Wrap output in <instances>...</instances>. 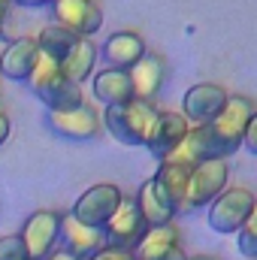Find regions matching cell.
Here are the masks:
<instances>
[{"mask_svg":"<svg viewBox=\"0 0 257 260\" xmlns=\"http://www.w3.org/2000/svg\"><path fill=\"white\" fill-rule=\"evenodd\" d=\"M157 112H160V109H157L154 103L130 100V103H124V106L106 109L100 118H103V130H109V136H112L115 142L130 145V148H145Z\"/></svg>","mask_w":257,"mask_h":260,"instance_id":"1","label":"cell"},{"mask_svg":"<svg viewBox=\"0 0 257 260\" xmlns=\"http://www.w3.org/2000/svg\"><path fill=\"white\" fill-rule=\"evenodd\" d=\"M76 40H79V37H73L70 30L58 27V24H49V27H43V30L37 34L40 55H46V58H52V61H58V64L67 58V52L76 46Z\"/></svg>","mask_w":257,"mask_h":260,"instance_id":"22","label":"cell"},{"mask_svg":"<svg viewBox=\"0 0 257 260\" xmlns=\"http://www.w3.org/2000/svg\"><path fill=\"white\" fill-rule=\"evenodd\" d=\"M133 257L136 260H188L191 254L185 251L182 245V233L176 224H167V227H151L145 230L142 242L133 248Z\"/></svg>","mask_w":257,"mask_h":260,"instance_id":"13","label":"cell"},{"mask_svg":"<svg viewBox=\"0 0 257 260\" xmlns=\"http://www.w3.org/2000/svg\"><path fill=\"white\" fill-rule=\"evenodd\" d=\"M27 85L37 91V97L49 106V112H67V109H76L85 103V94H82V85H73L70 79H64L58 61L40 55V61L34 67Z\"/></svg>","mask_w":257,"mask_h":260,"instance_id":"2","label":"cell"},{"mask_svg":"<svg viewBox=\"0 0 257 260\" xmlns=\"http://www.w3.org/2000/svg\"><path fill=\"white\" fill-rule=\"evenodd\" d=\"M52 24L70 30L79 40H91L103 27V6L97 0H55L52 3Z\"/></svg>","mask_w":257,"mask_h":260,"instance_id":"8","label":"cell"},{"mask_svg":"<svg viewBox=\"0 0 257 260\" xmlns=\"http://www.w3.org/2000/svg\"><path fill=\"white\" fill-rule=\"evenodd\" d=\"M61 248L82 260H91L106 248V236H103V230L85 227L70 212H61Z\"/></svg>","mask_w":257,"mask_h":260,"instance_id":"15","label":"cell"},{"mask_svg":"<svg viewBox=\"0 0 257 260\" xmlns=\"http://www.w3.org/2000/svg\"><path fill=\"white\" fill-rule=\"evenodd\" d=\"M91 91L97 97V103H103L106 109L112 106H124L133 97V82H130V73L124 70H112V67H103L100 73L91 76Z\"/></svg>","mask_w":257,"mask_h":260,"instance_id":"19","label":"cell"},{"mask_svg":"<svg viewBox=\"0 0 257 260\" xmlns=\"http://www.w3.org/2000/svg\"><path fill=\"white\" fill-rule=\"evenodd\" d=\"M188 130H191V124H188V118H185L182 112H176V109H160L157 118H154V127L148 133V142H145L148 154H154L157 160H167V157L185 142Z\"/></svg>","mask_w":257,"mask_h":260,"instance_id":"12","label":"cell"},{"mask_svg":"<svg viewBox=\"0 0 257 260\" xmlns=\"http://www.w3.org/2000/svg\"><path fill=\"white\" fill-rule=\"evenodd\" d=\"M227 185H230V160H200V164H194L182 215L197 212V209H209L215 203V197L227 191Z\"/></svg>","mask_w":257,"mask_h":260,"instance_id":"4","label":"cell"},{"mask_svg":"<svg viewBox=\"0 0 257 260\" xmlns=\"http://www.w3.org/2000/svg\"><path fill=\"white\" fill-rule=\"evenodd\" d=\"M37 61H40L37 37H18V40L6 43V49L0 52V76H6L12 82H27Z\"/></svg>","mask_w":257,"mask_h":260,"instance_id":"16","label":"cell"},{"mask_svg":"<svg viewBox=\"0 0 257 260\" xmlns=\"http://www.w3.org/2000/svg\"><path fill=\"white\" fill-rule=\"evenodd\" d=\"M9 130H12V121H9V115H6V112L0 109V145H3L6 139H9Z\"/></svg>","mask_w":257,"mask_h":260,"instance_id":"27","label":"cell"},{"mask_svg":"<svg viewBox=\"0 0 257 260\" xmlns=\"http://www.w3.org/2000/svg\"><path fill=\"white\" fill-rule=\"evenodd\" d=\"M9 3H15V6H52L55 0H9Z\"/></svg>","mask_w":257,"mask_h":260,"instance_id":"29","label":"cell"},{"mask_svg":"<svg viewBox=\"0 0 257 260\" xmlns=\"http://www.w3.org/2000/svg\"><path fill=\"white\" fill-rule=\"evenodd\" d=\"M145 52H148V49H145V40H142V34H136V30H118V34H112V37L100 46V58L106 61V67L124 70V73H130L133 67L139 64V58H142Z\"/></svg>","mask_w":257,"mask_h":260,"instance_id":"18","label":"cell"},{"mask_svg":"<svg viewBox=\"0 0 257 260\" xmlns=\"http://www.w3.org/2000/svg\"><path fill=\"white\" fill-rule=\"evenodd\" d=\"M130 82H133V97L154 103L157 94L164 91L167 82V58H160L157 52H145L139 58V64L130 70Z\"/></svg>","mask_w":257,"mask_h":260,"instance_id":"17","label":"cell"},{"mask_svg":"<svg viewBox=\"0 0 257 260\" xmlns=\"http://www.w3.org/2000/svg\"><path fill=\"white\" fill-rule=\"evenodd\" d=\"M100 61V49L94 40H76V46L67 52V58L61 61V73L64 79H70L73 85H82L85 79L94 76V67Z\"/></svg>","mask_w":257,"mask_h":260,"instance_id":"20","label":"cell"},{"mask_svg":"<svg viewBox=\"0 0 257 260\" xmlns=\"http://www.w3.org/2000/svg\"><path fill=\"white\" fill-rule=\"evenodd\" d=\"M6 15H9V0H0V30L6 24Z\"/></svg>","mask_w":257,"mask_h":260,"instance_id":"30","label":"cell"},{"mask_svg":"<svg viewBox=\"0 0 257 260\" xmlns=\"http://www.w3.org/2000/svg\"><path fill=\"white\" fill-rule=\"evenodd\" d=\"M46 260H82V257H76V254H70V251H64V248H55L52 254Z\"/></svg>","mask_w":257,"mask_h":260,"instance_id":"28","label":"cell"},{"mask_svg":"<svg viewBox=\"0 0 257 260\" xmlns=\"http://www.w3.org/2000/svg\"><path fill=\"white\" fill-rule=\"evenodd\" d=\"M254 112H257V103L251 97H245V94H230L227 97V106L212 121V130H215V136H218V142L224 148V157H230V154H236L242 148V133H245Z\"/></svg>","mask_w":257,"mask_h":260,"instance_id":"6","label":"cell"},{"mask_svg":"<svg viewBox=\"0 0 257 260\" xmlns=\"http://www.w3.org/2000/svg\"><path fill=\"white\" fill-rule=\"evenodd\" d=\"M236 245H239V254L248 260H257V200L254 209L248 215V221L242 224V230L236 233Z\"/></svg>","mask_w":257,"mask_h":260,"instance_id":"23","label":"cell"},{"mask_svg":"<svg viewBox=\"0 0 257 260\" xmlns=\"http://www.w3.org/2000/svg\"><path fill=\"white\" fill-rule=\"evenodd\" d=\"M242 148H245V154L257 157V112L251 115L248 127H245V133H242Z\"/></svg>","mask_w":257,"mask_h":260,"instance_id":"25","label":"cell"},{"mask_svg":"<svg viewBox=\"0 0 257 260\" xmlns=\"http://www.w3.org/2000/svg\"><path fill=\"white\" fill-rule=\"evenodd\" d=\"M188 260H218V257H212V254H194V257H188Z\"/></svg>","mask_w":257,"mask_h":260,"instance_id":"31","label":"cell"},{"mask_svg":"<svg viewBox=\"0 0 257 260\" xmlns=\"http://www.w3.org/2000/svg\"><path fill=\"white\" fill-rule=\"evenodd\" d=\"M91 260H136V257H133V251H124V248H109V245H106L100 254H94Z\"/></svg>","mask_w":257,"mask_h":260,"instance_id":"26","label":"cell"},{"mask_svg":"<svg viewBox=\"0 0 257 260\" xmlns=\"http://www.w3.org/2000/svg\"><path fill=\"white\" fill-rule=\"evenodd\" d=\"M145 221H142V215H139V209H136V200L133 197H124L121 200V206H118V212L109 218V224L103 227V236H106V245L109 248H124V251H133L139 242H142V236H145Z\"/></svg>","mask_w":257,"mask_h":260,"instance_id":"11","label":"cell"},{"mask_svg":"<svg viewBox=\"0 0 257 260\" xmlns=\"http://www.w3.org/2000/svg\"><path fill=\"white\" fill-rule=\"evenodd\" d=\"M0 260H30L24 251V242L18 233H6L0 236Z\"/></svg>","mask_w":257,"mask_h":260,"instance_id":"24","label":"cell"},{"mask_svg":"<svg viewBox=\"0 0 257 260\" xmlns=\"http://www.w3.org/2000/svg\"><path fill=\"white\" fill-rule=\"evenodd\" d=\"M257 194L245 185H227L224 194L215 197V203L206 209V221L209 230L218 236H236L242 230V224L248 221L251 209H254Z\"/></svg>","mask_w":257,"mask_h":260,"instance_id":"3","label":"cell"},{"mask_svg":"<svg viewBox=\"0 0 257 260\" xmlns=\"http://www.w3.org/2000/svg\"><path fill=\"white\" fill-rule=\"evenodd\" d=\"M121 200H124V194H121L118 185H112V182H100V185H91L85 194L73 203L70 215H73L76 221H82L85 227L103 230V227L109 224V218L118 212Z\"/></svg>","mask_w":257,"mask_h":260,"instance_id":"5","label":"cell"},{"mask_svg":"<svg viewBox=\"0 0 257 260\" xmlns=\"http://www.w3.org/2000/svg\"><path fill=\"white\" fill-rule=\"evenodd\" d=\"M133 200H136V209H139V215H142V221H145V227H148V230H151V227L176 224V212H173L160 197H157L154 185H151V179L139 185V191H136Z\"/></svg>","mask_w":257,"mask_h":260,"instance_id":"21","label":"cell"},{"mask_svg":"<svg viewBox=\"0 0 257 260\" xmlns=\"http://www.w3.org/2000/svg\"><path fill=\"white\" fill-rule=\"evenodd\" d=\"M49 127L55 136L70 139V142H88V139H97L103 133V118L94 106L82 103L76 109H67V112H49L46 115Z\"/></svg>","mask_w":257,"mask_h":260,"instance_id":"10","label":"cell"},{"mask_svg":"<svg viewBox=\"0 0 257 260\" xmlns=\"http://www.w3.org/2000/svg\"><path fill=\"white\" fill-rule=\"evenodd\" d=\"M227 97H230V91L221 88L218 82H197L182 97V115L188 118L191 127L212 124L221 115V109L227 106Z\"/></svg>","mask_w":257,"mask_h":260,"instance_id":"9","label":"cell"},{"mask_svg":"<svg viewBox=\"0 0 257 260\" xmlns=\"http://www.w3.org/2000/svg\"><path fill=\"white\" fill-rule=\"evenodd\" d=\"M21 242H24V251L30 260H46L55 248H58V239H61V212L55 209H37L24 227H21Z\"/></svg>","mask_w":257,"mask_h":260,"instance_id":"7","label":"cell"},{"mask_svg":"<svg viewBox=\"0 0 257 260\" xmlns=\"http://www.w3.org/2000/svg\"><path fill=\"white\" fill-rule=\"evenodd\" d=\"M191 170L188 164H179V160H160L157 173L151 176V185L157 197L176 212L182 215V206H185V194H188V179H191Z\"/></svg>","mask_w":257,"mask_h":260,"instance_id":"14","label":"cell"}]
</instances>
